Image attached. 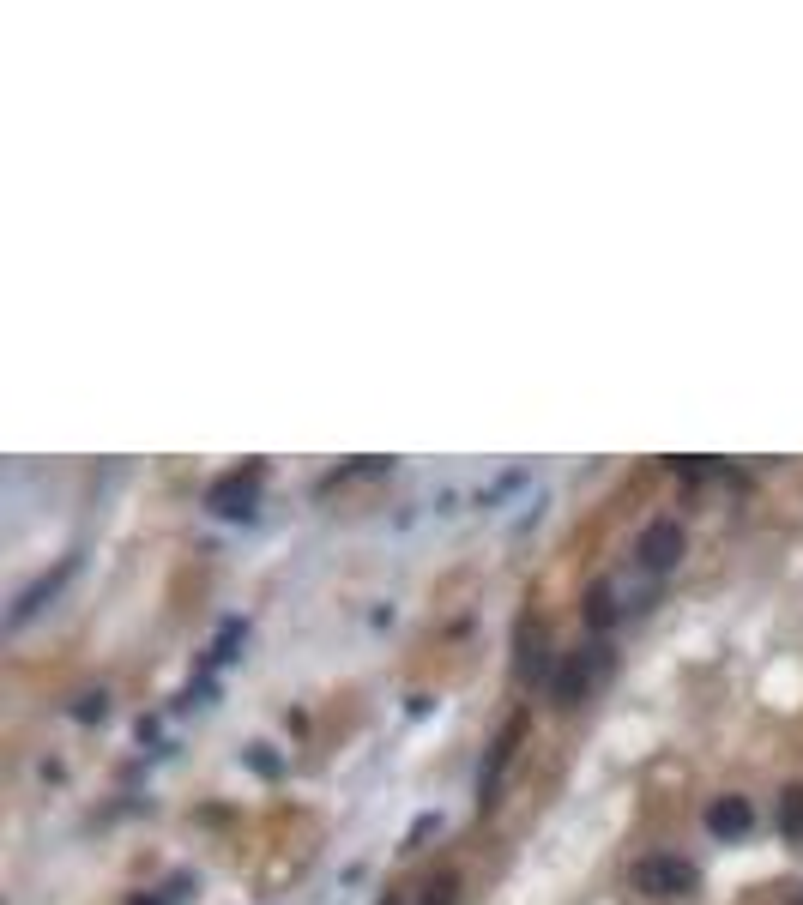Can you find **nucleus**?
I'll return each instance as SVG.
<instances>
[{"label":"nucleus","instance_id":"nucleus-1","mask_svg":"<svg viewBox=\"0 0 803 905\" xmlns=\"http://www.w3.org/2000/svg\"><path fill=\"white\" fill-rule=\"evenodd\" d=\"M610 670H616L610 640H586V646L562 652V664H556V676H550L556 706H580V700H592V694H598V682H604Z\"/></svg>","mask_w":803,"mask_h":905},{"label":"nucleus","instance_id":"nucleus-2","mask_svg":"<svg viewBox=\"0 0 803 905\" xmlns=\"http://www.w3.org/2000/svg\"><path fill=\"white\" fill-rule=\"evenodd\" d=\"M628 881H634V893H647V899H683V893L701 887V869H695L689 857L659 851V857H640V863L628 869Z\"/></svg>","mask_w":803,"mask_h":905},{"label":"nucleus","instance_id":"nucleus-3","mask_svg":"<svg viewBox=\"0 0 803 905\" xmlns=\"http://www.w3.org/2000/svg\"><path fill=\"white\" fill-rule=\"evenodd\" d=\"M260 483H266V465H260V459L242 465V471H224V477L206 489V513H218V519H254Z\"/></svg>","mask_w":803,"mask_h":905},{"label":"nucleus","instance_id":"nucleus-4","mask_svg":"<svg viewBox=\"0 0 803 905\" xmlns=\"http://www.w3.org/2000/svg\"><path fill=\"white\" fill-rule=\"evenodd\" d=\"M520 737H526V712H514V718L502 724V731H496L490 761H484V773H477V809H496V791H502V779H508V767H514Z\"/></svg>","mask_w":803,"mask_h":905},{"label":"nucleus","instance_id":"nucleus-5","mask_svg":"<svg viewBox=\"0 0 803 905\" xmlns=\"http://www.w3.org/2000/svg\"><path fill=\"white\" fill-rule=\"evenodd\" d=\"M683 550H689V537H683L677 519H653L647 531H640V543H634V556H640V568H647V574H671V568L683 562Z\"/></svg>","mask_w":803,"mask_h":905},{"label":"nucleus","instance_id":"nucleus-6","mask_svg":"<svg viewBox=\"0 0 803 905\" xmlns=\"http://www.w3.org/2000/svg\"><path fill=\"white\" fill-rule=\"evenodd\" d=\"M73 568H79V556H61V568L55 574H43V580H31L19 598H13V610H7V628L19 634V628H31V616H43L55 598H61V586L73 580Z\"/></svg>","mask_w":803,"mask_h":905},{"label":"nucleus","instance_id":"nucleus-7","mask_svg":"<svg viewBox=\"0 0 803 905\" xmlns=\"http://www.w3.org/2000/svg\"><path fill=\"white\" fill-rule=\"evenodd\" d=\"M514 676L520 682H550L556 670H550V652H544V622L538 616H520V634H514Z\"/></svg>","mask_w":803,"mask_h":905},{"label":"nucleus","instance_id":"nucleus-8","mask_svg":"<svg viewBox=\"0 0 803 905\" xmlns=\"http://www.w3.org/2000/svg\"><path fill=\"white\" fill-rule=\"evenodd\" d=\"M755 827V803L749 797H713L707 803V833L713 839H743Z\"/></svg>","mask_w":803,"mask_h":905},{"label":"nucleus","instance_id":"nucleus-9","mask_svg":"<svg viewBox=\"0 0 803 905\" xmlns=\"http://www.w3.org/2000/svg\"><path fill=\"white\" fill-rule=\"evenodd\" d=\"M616 616H622V610H616V580H592V586H586V622H592L598 634H610Z\"/></svg>","mask_w":803,"mask_h":905},{"label":"nucleus","instance_id":"nucleus-10","mask_svg":"<svg viewBox=\"0 0 803 905\" xmlns=\"http://www.w3.org/2000/svg\"><path fill=\"white\" fill-rule=\"evenodd\" d=\"M248 640V616H230L224 628H218V640H212V652H206V670H218V664H230V658H242L236 646Z\"/></svg>","mask_w":803,"mask_h":905},{"label":"nucleus","instance_id":"nucleus-11","mask_svg":"<svg viewBox=\"0 0 803 905\" xmlns=\"http://www.w3.org/2000/svg\"><path fill=\"white\" fill-rule=\"evenodd\" d=\"M779 833L791 845H803V785H785L779 791Z\"/></svg>","mask_w":803,"mask_h":905},{"label":"nucleus","instance_id":"nucleus-12","mask_svg":"<svg viewBox=\"0 0 803 905\" xmlns=\"http://www.w3.org/2000/svg\"><path fill=\"white\" fill-rule=\"evenodd\" d=\"M453 899H459V875L453 869H441V875H429L417 887V905H453Z\"/></svg>","mask_w":803,"mask_h":905},{"label":"nucleus","instance_id":"nucleus-13","mask_svg":"<svg viewBox=\"0 0 803 905\" xmlns=\"http://www.w3.org/2000/svg\"><path fill=\"white\" fill-rule=\"evenodd\" d=\"M381 471H393V459H357V465H339L320 489H339V483H357V477H381Z\"/></svg>","mask_w":803,"mask_h":905},{"label":"nucleus","instance_id":"nucleus-14","mask_svg":"<svg viewBox=\"0 0 803 905\" xmlns=\"http://www.w3.org/2000/svg\"><path fill=\"white\" fill-rule=\"evenodd\" d=\"M73 718H79V724H103V718H109V694H103V688H97V694H79V700H73Z\"/></svg>","mask_w":803,"mask_h":905},{"label":"nucleus","instance_id":"nucleus-15","mask_svg":"<svg viewBox=\"0 0 803 905\" xmlns=\"http://www.w3.org/2000/svg\"><path fill=\"white\" fill-rule=\"evenodd\" d=\"M242 761H248V767H254L260 779H278V773H284V761H278V755H272L266 743H248V749H242Z\"/></svg>","mask_w":803,"mask_h":905},{"label":"nucleus","instance_id":"nucleus-16","mask_svg":"<svg viewBox=\"0 0 803 905\" xmlns=\"http://www.w3.org/2000/svg\"><path fill=\"white\" fill-rule=\"evenodd\" d=\"M435 827H441V815H417V821H411V833H405V845H399V851H417V845H423V839H429V833H435Z\"/></svg>","mask_w":803,"mask_h":905},{"label":"nucleus","instance_id":"nucleus-17","mask_svg":"<svg viewBox=\"0 0 803 905\" xmlns=\"http://www.w3.org/2000/svg\"><path fill=\"white\" fill-rule=\"evenodd\" d=\"M133 905H170V899H157V893H139V899H133Z\"/></svg>","mask_w":803,"mask_h":905},{"label":"nucleus","instance_id":"nucleus-18","mask_svg":"<svg viewBox=\"0 0 803 905\" xmlns=\"http://www.w3.org/2000/svg\"><path fill=\"white\" fill-rule=\"evenodd\" d=\"M791 905H803V893H797V899H791Z\"/></svg>","mask_w":803,"mask_h":905}]
</instances>
